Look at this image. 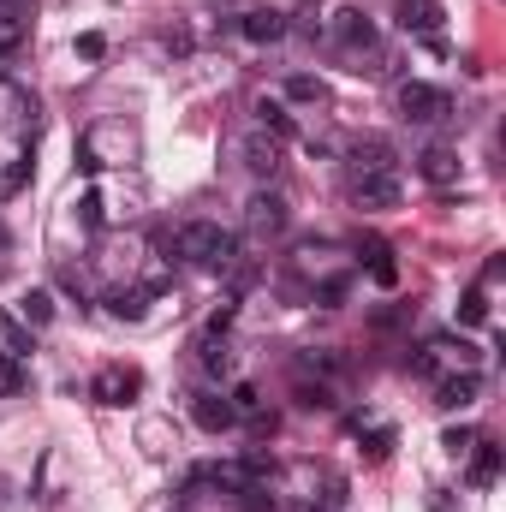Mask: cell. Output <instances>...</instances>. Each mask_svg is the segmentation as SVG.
<instances>
[{
    "instance_id": "484cf974",
    "label": "cell",
    "mask_w": 506,
    "mask_h": 512,
    "mask_svg": "<svg viewBox=\"0 0 506 512\" xmlns=\"http://www.w3.org/2000/svg\"><path fill=\"white\" fill-rule=\"evenodd\" d=\"M78 54H84V60H102V54H108V42H102L96 30H84V36H78Z\"/></svg>"
},
{
    "instance_id": "8fae6325",
    "label": "cell",
    "mask_w": 506,
    "mask_h": 512,
    "mask_svg": "<svg viewBox=\"0 0 506 512\" xmlns=\"http://www.w3.org/2000/svg\"><path fill=\"white\" fill-rule=\"evenodd\" d=\"M239 30H245L251 42H262V48H268V42H280L292 24H286V12H274V6H251V12L239 18Z\"/></svg>"
},
{
    "instance_id": "ba28073f",
    "label": "cell",
    "mask_w": 506,
    "mask_h": 512,
    "mask_svg": "<svg viewBox=\"0 0 506 512\" xmlns=\"http://www.w3.org/2000/svg\"><path fill=\"white\" fill-rule=\"evenodd\" d=\"M417 173H423L435 191H453V185H459V155L435 143V149H423V155H417Z\"/></svg>"
},
{
    "instance_id": "30bf717a",
    "label": "cell",
    "mask_w": 506,
    "mask_h": 512,
    "mask_svg": "<svg viewBox=\"0 0 506 512\" xmlns=\"http://www.w3.org/2000/svg\"><path fill=\"white\" fill-rule=\"evenodd\" d=\"M245 221H251L256 233H280L286 227V197L280 191H256L251 203H245Z\"/></svg>"
},
{
    "instance_id": "7402d4cb",
    "label": "cell",
    "mask_w": 506,
    "mask_h": 512,
    "mask_svg": "<svg viewBox=\"0 0 506 512\" xmlns=\"http://www.w3.org/2000/svg\"><path fill=\"white\" fill-rule=\"evenodd\" d=\"M24 179H30V155H18V161H12V167L0 173V197H12V191H18Z\"/></svg>"
},
{
    "instance_id": "603a6c76",
    "label": "cell",
    "mask_w": 506,
    "mask_h": 512,
    "mask_svg": "<svg viewBox=\"0 0 506 512\" xmlns=\"http://www.w3.org/2000/svg\"><path fill=\"white\" fill-rule=\"evenodd\" d=\"M286 96L292 102H322V84L316 78H286Z\"/></svg>"
},
{
    "instance_id": "d4e9b609",
    "label": "cell",
    "mask_w": 506,
    "mask_h": 512,
    "mask_svg": "<svg viewBox=\"0 0 506 512\" xmlns=\"http://www.w3.org/2000/svg\"><path fill=\"white\" fill-rule=\"evenodd\" d=\"M441 447L459 459V453H471V447H477V435H471V429H447V435H441Z\"/></svg>"
},
{
    "instance_id": "7a4b0ae2",
    "label": "cell",
    "mask_w": 506,
    "mask_h": 512,
    "mask_svg": "<svg viewBox=\"0 0 506 512\" xmlns=\"http://www.w3.org/2000/svg\"><path fill=\"white\" fill-rule=\"evenodd\" d=\"M399 114H405L411 126H435V120H447V114H453V96H447L441 84L411 78V84H399Z\"/></svg>"
},
{
    "instance_id": "d6986e66",
    "label": "cell",
    "mask_w": 506,
    "mask_h": 512,
    "mask_svg": "<svg viewBox=\"0 0 506 512\" xmlns=\"http://www.w3.org/2000/svg\"><path fill=\"white\" fill-rule=\"evenodd\" d=\"M233 501H239L245 512H280V507H274V495H268L262 483H245V489H233Z\"/></svg>"
},
{
    "instance_id": "e0dca14e",
    "label": "cell",
    "mask_w": 506,
    "mask_h": 512,
    "mask_svg": "<svg viewBox=\"0 0 506 512\" xmlns=\"http://www.w3.org/2000/svg\"><path fill=\"white\" fill-rule=\"evenodd\" d=\"M203 370H209V376H233V352L221 346V334L203 340Z\"/></svg>"
},
{
    "instance_id": "ffe728a7",
    "label": "cell",
    "mask_w": 506,
    "mask_h": 512,
    "mask_svg": "<svg viewBox=\"0 0 506 512\" xmlns=\"http://www.w3.org/2000/svg\"><path fill=\"white\" fill-rule=\"evenodd\" d=\"M370 274H376V286H393V280H399V268H393V251H387V245H370Z\"/></svg>"
},
{
    "instance_id": "4fadbf2b",
    "label": "cell",
    "mask_w": 506,
    "mask_h": 512,
    "mask_svg": "<svg viewBox=\"0 0 506 512\" xmlns=\"http://www.w3.org/2000/svg\"><path fill=\"white\" fill-rule=\"evenodd\" d=\"M239 155H245V167H251L256 179H274V167H280V137H268V131H251Z\"/></svg>"
},
{
    "instance_id": "cb8c5ba5",
    "label": "cell",
    "mask_w": 506,
    "mask_h": 512,
    "mask_svg": "<svg viewBox=\"0 0 506 512\" xmlns=\"http://www.w3.org/2000/svg\"><path fill=\"white\" fill-rule=\"evenodd\" d=\"M459 316L477 328V322H489V304H483V292H465V304H459Z\"/></svg>"
},
{
    "instance_id": "52a82bcc",
    "label": "cell",
    "mask_w": 506,
    "mask_h": 512,
    "mask_svg": "<svg viewBox=\"0 0 506 512\" xmlns=\"http://www.w3.org/2000/svg\"><path fill=\"white\" fill-rule=\"evenodd\" d=\"M191 423L209 429V435H221V429L239 423V411H233V399H221V393H197V399H191Z\"/></svg>"
},
{
    "instance_id": "9a60e30c",
    "label": "cell",
    "mask_w": 506,
    "mask_h": 512,
    "mask_svg": "<svg viewBox=\"0 0 506 512\" xmlns=\"http://www.w3.org/2000/svg\"><path fill=\"white\" fill-rule=\"evenodd\" d=\"M256 131H268V137H292V114H286V102L262 96V102H256Z\"/></svg>"
},
{
    "instance_id": "3957f363",
    "label": "cell",
    "mask_w": 506,
    "mask_h": 512,
    "mask_svg": "<svg viewBox=\"0 0 506 512\" xmlns=\"http://www.w3.org/2000/svg\"><path fill=\"white\" fill-rule=\"evenodd\" d=\"M399 197H405V185H399V173H364V179H352V203L358 209H399Z\"/></svg>"
},
{
    "instance_id": "44dd1931",
    "label": "cell",
    "mask_w": 506,
    "mask_h": 512,
    "mask_svg": "<svg viewBox=\"0 0 506 512\" xmlns=\"http://www.w3.org/2000/svg\"><path fill=\"white\" fill-rule=\"evenodd\" d=\"M24 42V18L18 12H0V54H12Z\"/></svg>"
},
{
    "instance_id": "ac0fdd59",
    "label": "cell",
    "mask_w": 506,
    "mask_h": 512,
    "mask_svg": "<svg viewBox=\"0 0 506 512\" xmlns=\"http://www.w3.org/2000/svg\"><path fill=\"white\" fill-rule=\"evenodd\" d=\"M495 471H501V447L477 441V459H471V483H495Z\"/></svg>"
},
{
    "instance_id": "7c38bea8",
    "label": "cell",
    "mask_w": 506,
    "mask_h": 512,
    "mask_svg": "<svg viewBox=\"0 0 506 512\" xmlns=\"http://www.w3.org/2000/svg\"><path fill=\"white\" fill-rule=\"evenodd\" d=\"M0 352H6L12 364H24V358L36 352V340H30V322H24L18 310H0Z\"/></svg>"
},
{
    "instance_id": "277c9868",
    "label": "cell",
    "mask_w": 506,
    "mask_h": 512,
    "mask_svg": "<svg viewBox=\"0 0 506 512\" xmlns=\"http://www.w3.org/2000/svg\"><path fill=\"white\" fill-rule=\"evenodd\" d=\"M393 18H399V30H411V36H441V24H447L441 0H393Z\"/></svg>"
},
{
    "instance_id": "9c48e42d",
    "label": "cell",
    "mask_w": 506,
    "mask_h": 512,
    "mask_svg": "<svg viewBox=\"0 0 506 512\" xmlns=\"http://www.w3.org/2000/svg\"><path fill=\"white\" fill-rule=\"evenodd\" d=\"M477 393H483V376L477 370H459V376H447V382L435 387V405L441 411H465V405H477Z\"/></svg>"
},
{
    "instance_id": "8992f818",
    "label": "cell",
    "mask_w": 506,
    "mask_h": 512,
    "mask_svg": "<svg viewBox=\"0 0 506 512\" xmlns=\"http://www.w3.org/2000/svg\"><path fill=\"white\" fill-rule=\"evenodd\" d=\"M334 42H340V48H376V24H370V12L340 6V12H334Z\"/></svg>"
},
{
    "instance_id": "6da1fadb",
    "label": "cell",
    "mask_w": 506,
    "mask_h": 512,
    "mask_svg": "<svg viewBox=\"0 0 506 512\" xmlns=\"http://www.w3.org/2000/svg\"><path fill=\"white\" fill-rule=\"evenodd\" d=\"M173 251L185 256V262H197V268H233V256H239V239H233L221 221H191V227H179Z\"/></svg>"
},
{
    "instance_id": "4316f807",
    "label": "cell",
    "mask_w": 506,
    "mask_h": 512,
    "mask_svg": "<svg viewBox=\"0 0 506 512\" xmlns=\"http://www.w3.org/2000/svg\"><path fill=\"white\" fill-rule=\"evenodd\" d=\"M114 316H143V298H126V292H120V298H114Z\"/></svg>"
},
{
    "instance_id": "2e32d148",
    "label": "cell",
    "mask_w": 506,
    "mask_h": 512,
    "mask_svg": "<svg viewBox=\"0 0 506 512\" xmlns=\"http://www.w3.org/2000/svg\"><path fill=\"white\" fill-rule=\"evenodd\" d=\"M18 316H24L30 328H48V322H54V292H42V286L24 292V298H18Z\"/></svg>"
},
{
    "instance_id": "5bb4252c",
    "label": "cell",
    "mask_w": 506,
    "mask_h": 512,
    "mask_svg": "<svg viewBox=\"0 0 506 512\" xmlns=\"http://www.w3.org/2000/svg\"><path fill=\"white\" fill-rule=\"evenodd\" d=\"M364 173H393V149L387 143H358L352 149V179H364Z\"/></svg>"
},
{
    "instance_id": "5b68a950",
    "label": "cell",
    "mask_w": 506,
    "mask_h": 512,
    "mask_svg": "<svg viewBox=\"0 0 506 512\" xmlns=\"http://www.w3.org/2000/svg\"><path fill=\"white\" fill-rule=\"evenodd\" d=\"M137 387H143V376H137V370H120V364H108V370L90 382V399H96V405H126Z\"/></svg>"
}]
</instances>
